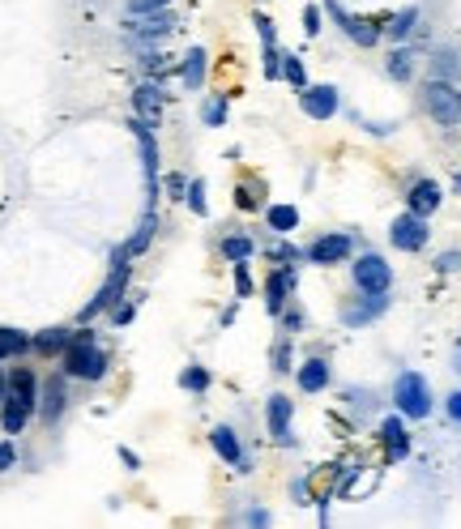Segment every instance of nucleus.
I'll list each match as a JSON object with an SVG mask.
<instances>
[{
	"label": "nucleus",
	"mask_w": 461,
	"mask_h": 529,
	"mask_svg": "<svg viewBox=\"0 0 461 529\" xmlns=\"http://www.w3.org/2000/svg\"><path fill=\"white\" fill-rule=\"evenodd\" d=\"M107 363H112V354L98 346L95 329H77L73 342H69V351L60 354V368L69 380H103L107 376Z\"/></svg>",
	"instance_id": "obj_1"
},
{
	"label": "nucleus",
	"mask_w": 461,
	"mask_h": 529,
	"mask_svg": "<svg viewBox=\"0 0 461 529\" xmlns=\"http://www.w3.org/2000/svg\"><path fill=\"white\" fill-rule=\"evenodd\" d=\"M129 274H133V260L124 256V248H115V252H112V274H107V282L98 286L95 299H90V303L81 308V316H77V320H81V325H90L95 316L112 312L115 303H120V299L129 294Z\"/></svg>",
	"instance_id": "obj_2"
},
{
	"label": "nucleus",
	"mask_w": 461,
	"mask_h": 529,
	"mask_svg": "<svg viewBox=\"0 0 461 529\" xmlns=\"http://www.w3.org/2000/svg\"><path fill=\"white\" fill-rule=\"evenodd\" d=\"M393 406L402 418H427L432 414V389H427V380L419 372H402L393 380Z\"/></svg>",
	"instance_id": "obj_3"
},
{
	"label": "nucleus",
	"mask_w": 461,
	"mask_h": 529,
	"mask_svg": "<svg viewBox=\"0 0 461 529\" xmlns=\"http://www.w3.org/2000/svg\"><path fill=\"white\" fill-rule=\"evenodd\" d=\"M129 133L137 137L141 167H146V210H154L158 205V141H154V128L141 120H129Z\"/></svg>",
	"instance_id": "obj_4"
},
{
	"label": "nucleus",
	"mask_w": 461,
	"mask_h": 529,
	"mask_svg": "<svg viewBox=\"0 0 461 529\" xmlns=\"http://www.w3.org/2000/svg\"><path fill=\"white\" fill-rule=\"evenodd\" d=\"M423 103H427V112H432V120L436 124H444V128H453V124H461V95L453 90V81H427V90H423Z\"/></svg>",
	"instance_id": "obj_5"
},
{
	"label": "nucleus",
	"mask_w": 461,
	"mask_h": 529,
	"mask_svg": "<svg viewBox=\"0 0 461 529\" xmlns=\"http://www.w3.org/2000/svg\"><path fill=\"white\" fill-rule=\"evenodd\" d=\"M321 9H325L329 18H333L338 26H342V35H346V39H350V43H359V47H376V39L384 35V26H381V21L355 18V13H346V9L338 4V0H321Z\"/></svg>",
	"instance_id": "obj_6"
},
{
	"label": "nucleus",
	"mask_w": 461,
	"mask_h": 529,
	"mask_svg": "<svg viewBox=\"0 0 461 529\" xmlns=\"http://www.w3.org/2000/svg\"><path fill=\"white\" fill-rule=\"evenodd\" d=\"M175 26H180V18H175L172 9H154V13H133V21H124V30L133 35L137 43H158L167 39Z\"/></svg>",
	"instance_id": "obj_7"
},
{
	"label": "nucleus",
	"mask_w": 461,
	"mask_h": 529,
	"mask_svg": "<svg viewBox=\"0 0 461 529\" xmlns=\"http://www.w3.org/2000/svg\"><path fill=\"white\" fill-rule=\"evenodd\" d=\"M427 218H419V214H410L406 210L402 218H393V227H389V244L393 248H402V252H423L427 248Z\"/></svg>",
	"instance_id": "obj_8"
},
{
	"label": "nucleus",
	"mask_w": 461,
	"mask_h": 529,
	"mask_svg": "<svg viewBox=\"0 0 461 529\" xmlns=\"http://www.w3.org/2000/svg\"><path fill=\"white\" fill-rule=\"evenodd\" d=\"M350 277H355L359 291H389V286H393V269H389V260L376 252L359 256V260L350 265Z\"/></svg>",
	"instance_id": "obj_9"
},
{
	"label": "nucleus",
	"mask_w": 461,
	"mask_h": 529,
	"mask_svg": "<svg viewBox=\"0 0 461 529\" xmlns=\"http://www.w3.org/2000/svg\"><path fill=\"white\" fill-rule=\"evenodd\" d=\"M64 410H69V380H64V376H47V380L38 384V418H43L47 427H56Z\"/></svg>",
	"instance_id": "obj_10"
},
{
	"label": "nucleus",
	"mask_w": 461,
	"mask_h": 529,
	"mask_svg": "<svg viewBox=\"0 0 461 529\" xmlns=\"http://www.w3.org/2000/svg\"><path fill=\"white\" fill-rule=\"evenodd\" d=\"M384 308H389V291H364L355 303H346V308H342L346 329H364V325H372Z\"/></svg>",
	"instance_id": "obj_11"
},
{
	"label": "nucleus",
	"mask_w": 461,
	"mask_h": 529,
	"mask_svg": "<svg viewBox=\"0 0 461 529\" xmlns=\"http://www.w3.org/2000/svg\"><path fill=\"white\" fill-rule=\"evenodd\" d=\"M133 112L141 124H150V128H158L163 124V81L150 78V81H141L133 90Z\"/></svg>",
	"instance_id": "obj_12"
},
{
	"label": "nucleus",
	"mask_w": 461,
	"mask_h": 529,
	"mask_svg": "<svg viewBox=\"0 0 461 529\" xmlns=\"http://www.w3.org/2000/svg\"><path fill=\"white\" fill-rule=\"evenodd\" d=\"M299 107L312 120H333L338 107H342V98H338L333 86H307V90H299Z\"/></svg>",
	"instance_id": "obj_13"
},
{
	"label": "nucleus",
	"mask_w": 461,
	"mask_h": 529,
	"mask_svg": "<svg viewBox=\"0 0 461 529\" xmlns=\"http://www.w3.org/2000/svg\"><path fill=\"white\" fill-rule=\"evenodd\" d=\"M210 449L227 461V466H235L239 474H248L252 470V461H248V452H244V444H239V435H235V427H214L210 432Z\"/></svg>",
	"instance_id": "obj_14"
},
{
	"label": "nucleus",
	"mask_w": 461,
	"mask_h": 529,
	"mask_svg": "<svg viewBox=\"0 0 461 529\" xmlns=\"http://www.w3.org/2000/svg\"><path fill=\"white\" fill-rule=\"evenodd\" d=\"M295 282H299V277H295V265H282V269H273V274L265 277V312L269 316H282Z\"/></svg>",
	"instance_id": "obj_15"
},
{
	"label": "nucleus",
	"mask_w": 461,
	"mask_h": 529,
	"mask_svg": "<svg viewBox=\"0 0 461 529\" xmlns=\"http://www.w3.org/2000/svg\"><path fill=\"white\" fill-rule=\"evenodd\" d=\"M350 248H355L350 236H321V239H312L304 260H312V265H342L346 256H350Z\"/></svg>",
	"instance_id": "obj_16"
},
{
	"label": "nucleus",
	"mask_w": 461,
	"mask_h": 529,
	"mask_svg": "<svg viewBox=\"0 0 461 529\" xmlns=\"http://www.w3.org/2000/svg\"><path fill=\"white\" fill-rule=\"evenodd\" d=\"M35 414H38L35 401H26V397H18V393H4V401H0V427H4L9 435H21Z\"/></svg>",
	"instance_id": "obj_17"
},
{
	"label": "nucleus",
	"mask_w": 461,
	"mask_h": 529,
	"mask_svg": "<svg viewBox=\"0 0 461 529\" xmlns=\"http://www.w3.org/2000/svg\"><path fill=\"white\" fill-rule=\"evenodd\" d=\"M440 184L436 179H415V188L406 193V205H410V214H419V218H432L436 210H440Z\"/></svg>",
	"instance_id": "obj_18"
},
{
	"label": "nucleus",
	"mask_w": 461,
	"mask_h": 529,
	"mask_svg": "<svg viewBox=\"0 0 461 529\" xmlns=\"http://www.w3.org/2000/svg\"><path fill=\"white\" fill-rule=\"evenodd\" d=\"M381 440H384V457L389 461H406L410 457V432L406 423L393 414V418H381Z\"/></svg>",
	"instance_id": "obj_19"
},
{
	"label": "nucleus",
	"mask_w": 461,
	"mask_h": 529,
	"mask_svg": "<svg viewBox=\"0 0 461 529\" xmlns=\"http://www.w3.org/2000/svg\"><path fill=\"white\" fill-rule=\"evenodd\" d=\"M290 414H295L290 397L273 393V397H269V406H265V423H269V435H273V440H282V444H290Z\"/></svg>",
	"instance_id": "obj_20"
},
{
	"label": "nucleus",
	"mask_w": 461,
	"mask_h": 529,
	"mask_svg": "<svg viewBox=\"0 0 461 529\" xmlns=\"http://www.w3.org/2000/svg\"><path fill=\"white\" fill-rule=\"evenodd\" d=\"M205 69H210V56H205V47H192L189 56H184V64H180V86L197 95V90L205 86Z\"/></svg>",
	"instance_id": "obj_21"
},
{
	"label": "nucleus",
	"mask_w": 461,
	"mask_h": 529,
	"mask_svg": "<svg viewBox=\"0 0 461 529\" xmlns=\"http://www.w3.org/2000/svg\"><path fill=\"white\" fill-rule=\"evenodd\" d=\"M295 380H299V389H304V393L329 389V363H325V359H304V363H299V372H295Z\"/></svg>",
	"instance_id": "obj_22"
},
{
	"label": "nucleus",
	"mask_w": 461,
	"mask_h": 529,
	"mask_svg": "<svg viewBox=\"0 0 461 529\" xmlns=\"http://www.w3.org/2000/svg\"><path fill=\"white\" fill-rule=\"evenodd\" d=\"M154 231H158V214L154 210H146V218H141V227L133 231V239H124L120 248H124V256L133 260V256H141L146 248H150V239H154Z\"/></svg>",
	"instance_id": "obj_23"
},
{
	"label": "nucleus",
	"mask_w": 461,
	"mask_h": 529,
	"mask_svg": "<svg viewBox=\"0 0 461 529\" xmlns=\"http://www.w3.org/2000/svg\"><path fill=\"white\" fill-rule=\"evenodd\" d=\"M69 342H73V334L69 329H43V334L35 337V354H43V359H56V354L69 351Z\"/></svg>",
	"instance_id": "obj_24"
},
{
	"label": "nucleus",
	"mask_w": 461,
	"mask_h": 529,
	"mask_svg": "<svg viewBox=\"0 0 461 529\" xmlns=\"http://www.w3.org/2000/svg\"><path fill=\"white\" fill-rule=\"evenodd\" d=\"M9 393H18V397H26V401L38 406V376L30 372V368H13V372H9Z\"/></svg>",
	"instance_id": "obj_25"
},
{
	"label": "nucleus",
	"mask_w": 461,
	"mask_h": 529,
	"mask_svg": "<svg viewBox=\"0 0 461 529\" xmlns=\"http://www.w3.org/2000/svg\"><path fill=\"white\" fill-rule=\"evenodd\" d=\"M265 222L273 227V231H278V236H290V231L299 227V210H295V205H269Z\"/></svg>",
	"instance_id": "obj_26"
},
{
	"label": "nucleus",
	"mask_w": 461,
	"mask_h": 529,
	"mask_svg": "<svg viewBox=\"0 0 461 529\" xmlns=\"http://www.w3.org/2000/svg\"><path fill=\"white\" fill-rule=\"evenodd\" d=\"M26 351H35V337H26L21 329H0V359H13Z\"/></svg>",
	"instance_id": "obj_27"
},
{
	"label": "nucleus",
	"mask_w": 461,
	"mask_h": 529,
	"mask_svg": "<svg viewBox=\"0 0 461 529\" xmlns=\"http://www.w3.org/2000/svg\"><path fill=\"white\" fill-rule=\"evenodd\" d=\"M461 73V60H457V52H448V47H440L436 56H432V78L436 81H453Z\"/></svg>",
	"instance_id": "obj_28"
},
{
	"label": "nucleus",
	"mask_w": 461,
	"mask_h": 529,
	"mask_svg": "<svg viewBox=\"0 0 461 529\" xmlns=\"http://www.w3.org/2000/svg\"><path fill=\"white\" fill-rule=\"evenodd\" d=\"M384 69H389V78H393V81H410V78H415V52H410V47H398V52L389 56Z\"/></svg>",
	"instance_id": "obj_29"
},
{
	"label": "nucleus",
	"mask_w": 461,
	"mask_h": 529,
	"mask_svg": "<svg viewBox=\"0 0 461 529\" xmlns=\"http://www.w3.org/2000/svg\"><path fill=\"white\" fill-rule=\"evenodd\" d=\"M235 205H239L244 214H256V210L265 205V196H261V184H256V179H244V184L235 188Z\"/></svg>",
	"instance_id": "obj_30"
},
{
	"label": "nucleus",
	"mask_w": 461,
	"mask_h": 529,
	"mask_svg": "<svg viewBox=\"0 0 461 529\" xmlns=\"http://www.w3.org/2000/svg\"><path fill=\"white\" fill-rule=\"evenodd\" d=\"M227 103H230L227 95H214V98L201 103V120H205V128H222V124H227Z\"/></svg>",
	"instance_id": "obj_31"
},
{
	"label": "nucleus",
	"mask_w": 461,
	"mask_h": 529,
	"mask_svg": "<svg viewBox=\"0 0 461 529\" xmlns=\"http://www.w3.org/2000/svg\"><path fill=\"white\" fill-rule=\"evenodd\" d=\"M180 389H184V393H197V397H201V393L210 389V372H205L201 363H189V368L180 372Z\"/></svg>",
	"instance_id": "obj_32"
},
{
	"label": "nucleus",
	"mask_w": 461,
	"mask_h": 529,
	"mask_svg": "<svg viewBox=\"0 0 461 529\" xmlns=\"http://www.w3.org/2000/svg\"><path fill=\"white\" fill-rule=\"evenodd\" d=\"M415 21H419V9H402V13H393V18L384 21V35H393V39H406V35L415 30Z\"/></svg>",
	"instance_id": "obj_33"
},
{
	"label": "nucleus",
	"mask_w": 461,
	"mask_h": 529,
	"mask_svg": "<svg viewBox=\"0 0 461 529\" xmlns=\"http://www.w3.org/2000/svg\"><path fill=\"white\" fill-rule=\"evenodd\" d=\"M252 252H256V244H252L248 236H227L222 239V256H227L230 265H235V260H248Z\"/></svg>",
	"instance_id": "obj_34"
},
{
	"label": "nucleus",
	"mask_w": 461,
	"mask_h": 529,
	"mask_svg": "<svg viewBox=\"0 0 461 529\" xmlns=\"http://www.w3.org/2000/svg\"><path fill=\"white\" fill-rule=\"evenodd\" d=\"M137 64H141V69H146L150 78H167V56H163V52H158L154 43H146V52L137 56Z\"/></svg>",
	"instance_id": "obj_35"
},
{
	"label": "nucleus",
	"mask_w": 461,
	"mask_h": 529,
	"mask_svg": "<svg viewBox=\"0 0 461 529\" xmlns=\"http://www.w3.org/2000/svg\"><path fill=\"white\" fill-rule=\"evenodd\" d=\"M184 201H189V210H192L197 218L210 214V201H205V179H201V176L189 179V193H184Z\"/></svg>",
	"instance_id": "obj_36"
},
{
	"label": "nucleus",
	"mask_w": 461,
	"mask_h": 529,
	"mask_svg": "<svg viewBox=\"0 0 461 529\" xmlns=\"http://www.w3.org/2000/svg\"><path fill=\"white\" fill-rule=\"evenodd\" d=\"M282 56H287V52H282L278 43H265V52H261V69H265L269 81L282 78Z\"/></svg>",
	"instance_id": "obj_37"
},
{
	"label": "nucleus",
	"mask_w": 461,
	"mask_h": 529,
	"mask_svg": "<svg viewBox=\"0 0 461 529\" xmlns=\"http://www.w3.org/2000/svg\"><path fill=\"white\" fill-rule=\"evenodd\" d=\"M282 78H287L295 90H307V69H304V60L290 56V52L282 56Z\"/></svg>",
	"instance_id": "obj_38"
},
{
	"label": "nucleus",
	"mask_w": 461,
	"mask_h": 529,
	"mask_svg": "<svg viewBox=\"0 0 461 529\" xmlns=\"http://www.w3.org/2000/svg\"><path fill=\"white\" fill-rule=\"evenodd\" d=\"M230 274H235V294H239V299H248V294H252L248 260H235V265H230Z\"/></svg>",
	"instance_id": "obj_39"
},
{
	"label": "nucleus",
	"mask_w": 461,
	"mask_h": 529,
	"mask_svg": "<svg viewBox=\"0 0 461 529\" xmlns=\"http://www.w3.org/2000/svg\"><path fill=\"white\" fill-rule=\"evenodd\" d=\"M321 26H325V9H321V4H307L304 9V35H321Z\"/></svg>",
	"instance_id": "obj_40"
},
{
	"label": "nucleus",
	"mask_w": 461,
	"mask_h": 529,
	"mask_svg": "<svg viewBox=\"0 0 461 529\" xmlns=\"http://www.w3.org/2000/svg\"><path fill=\"white\" fill-rule=\"evenodd\" d=\"M133 316H137V303L120 299V303L112 308V325H115V329H124V325H133Z\"/></svg>",
	"instance_id": "obj_41"
},
{
	"label": "nucleus",
	"mask_w": 461,
	"mask_h": 529,
	"mask_svg": "<svg viewBox=\"0 0 461 529\" xmlns=\"http://www.w3.org/2000/svg\"><path fill=\"white\" fill-rule=\"evenodd\" d=\"M252 26H256L261 43H278V30H273V18H269V13H252Z\"/></svg>",
	"instance_id": "obj_42"
},
{
	"label": "nucleus",
	"mask_w": 461,
	"mask_h": 529,
	"mask_svg": "<svg viewBox=\"0 0 461 529\" xmlns=\"http://www.w3.org/2000/svg\"><path fill=\"white\" fill-rule=\"evenodd\" d=\"M269 256H273L278 265H295V260H304V252H299V248H290V244H273Z\"/></svg>",
	"instance_id": "obj_43"
},
{
	"label": "nucleus",
	"mask_w": 461,
	"mask_h": 529,
	"mask_svg": "<svg viewBox=\"0 0 461 529\" xmlns=\"http://www.w3.org/2000/svg\"><path fill=\"white\" fill-rule=\"evenodd\" d=\"M278 320H282V329H287V334H299V329H304V312H299V308H282Z\"/></svg>",
	"instance_id": "obj_44"
},
{
	"label": "nucleus",
	"mask_w": 461,
	"mask_h": 529,
	"mask_svg": "<svg viewBox=\"0 0 461 529\" xmlns=\"http://www.w3.org/2000/svg\"><path fill=\"white\" fill-rule=\"evenodd\" d=\"M273 372H290V346L287 342L273 346Z\"/></svg>",
	"instance_id": "obj_45"
},
{
	"label": "nucleus",
	"mask_w": 461,
	"mask_h": 529,
	"mask_svg": "<svg viewBox=\"0 0 461 529\" xmlns=\"http://www.w3.org/2000/svg\"><path fill=\"white\" fill-rule=\"evenodd\" d=\"M13 466H18V449H13L9 440H0V474L13 470Z\"/></svg>",
	"instance_id": "obj_46"
},
{
	"label": "nucleus",
	"mask_w": 461,
	"mask_h": 529,
	"mask_svg": "<svg viewBox=\"0 0 461 529\" xmlns=\"http://www.w3.org/2000/svg\"><path fill=\"white\" fill-rule=\"evenodd\" d=\"M172 0H129V13H154V9H167Z\"/></svg>",
	"instance_id": "obj_47"
},
{
	"label": "nucleus",
	"mask_w": 461,
	"mask_h": 529,
	"mask_svg": "<svg viewBox=\"0 0 461 529\" xmlns=\"http://www.w3.org/2000/svg\"><path fill=\"white\" fill-rule=\"evenodd\" d=\"M167 188H172L167 196H175V201H184V193H189V179L180 176V171H172V176H167Z\"/></svg>",
	"instance_id": "obj_48"
},
{
	"label": "nucleus",
	"mask_w": 461,
	"mask_h": 529,
	"mask_svg": "<svg viewBox=\"0 0 461 529\" xmlns=\"http://www.w3.org/2000/svg\"><path fill=\"white\" fill-rule=\"evenodd\" d=\"M436 269H440V274H453V269H461V252H440V256H436Z\"/></svg>",
	"instance_id": "obj_49"
},
{
	"label": "nucleus",
	"mask_w": 461,
	"mask_h": 529,
	"mask_svg": "<svg viewBox=\"0 0 461 529\" xmlns=\"http://www.w3.org/2000/svg\"><path fill=\"white\" fill-rule=\"evenodd\" d=\"M444 410H448V418H453V423H461V393H448Z\"/></svg>",
	"instance_id": "obj_50"
},
{
	"label": "nucleus",
	"mask_w": 461,
	"mask_h": 529,
	"mask_svg": "<svg viewBox=\"0 0 461 529\" xmlns=\"http://www.w3.org/2000/svg\"><path fill=\"white\" fill-rule=\"evenodd\" d=\"M244 521H248V525H269V508H248Z\"/></svg>",
	"instance_id": "obj_51"
},
{
	"label": "nucleus",
	"mask_w": 461,
	"mask_h": 529,
	"mask_svg": "<svg viewBox=\"0 0 461 529\" xmlns=\"http://www.w3.org/2000/svg\"><path fill=\"white\" fill-rule=\"evenodd\" d=\"M120 461H124L129 470H141V457H137L133 449H120Z\"/></svg>",
	"instance_id": "obj_52"
},
{
	"label": "nucleus",
	"mask_w": 461,
	"mask_h": 529,
	"mask_svg": "<svg viewBox=\"0 0 461 529\" xmlns=\"http://www.w3.org/2000/svg\"><path fill=\"white\" fill-rule=\"evenodd\" d=\"M218 325H222V329H230V325H235V303H230L222 316H218Z\"/></svg>",
	"instance_id": "obj_53"
},
{
	"label": "nucleus",
	"mask_w": 461,
	"mask_h": 529,
	"mask_svg": "<svg viewBox=\"0 0 461 529\" xmlns=\"http://www.w3.org/2000/svg\"><path fill=\"white\" fill-rule=\"evenodd\" d=\"M453 372L461 376V342H457V346H453Z\"/></svg>",
	"instance_id": "obj_54"
},
{
	"label": "nucleus",
	"mask_w": 461,
	"mask_h": 529,
	"mask_svg": "<svg viewBox=\"0 0 461 529\" xmlns=\"http://www.w3.org/2000/svg\"><path fill=\"white\" fill-rule=\"evenodd\" d=\"M4 393H9V376L0 372V401H4Z\"/></svg>",
	"instance_id": "obj_55"
},
{
	"label": "nucleus",
	"mask_w": 461,
	"mask_h": 529,
	"mask_svg": "<svg viewBox=\"0 0 461 529\" xmlns=\"http://www.w3.org/2000/svg\"><path fill=\"white\" fill-rule=\"evenodd\" d=\"M453 188H457V193H461V176H457V179H453Z\"/></svg>",
	"instance_id": "obj_56"
}]
</instances>
